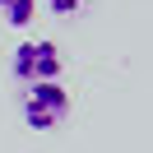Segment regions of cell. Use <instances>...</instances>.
<instances>
[{"label": "cell", "instance_id": "6da1fadb", "mask_svg": "<svg viewBox=\"0 0 153 153\" xmlns=\"http://www.w3.org/2000/svg\"><path fill=\"white\" fill-rule=\"evenodd\" d=\"M10 70H14V79H19L23 88L28 84H51V79H60V70H65V56H60V47L51 37H28V42L14 47Z\"/></svg>", "mask_w": 153, "mask_h": 153}, {"label": "cell", "instance_id": "7a4b0ae2", "mask_svg": "<svg viewBox=\"0 0 153 153\" xmlns=\"http://www.w3.org/2000/svg\"><path fill=\"white\" fill-rule=\"evenodd\" d=\"M70 107H74V102H70L65 84L51 79V84H28L19 111H23V121H28V130H56V125L70 116Z\"/></svg>", "mask_w": 153, "mask_h": 153}, {"label": "cell", "instance_id": "3957f363", "mask_svg": "<svg viewBox=\"0 0 153 153\" xmlns=\"http://www.w3.org/2000/svg\"><path fill=\"white\" fill-rule=\"evenodd\" d=\"M33 14H37V0H0V19L10 28H28Z\"/></svg>", "mask_w": 153, "mask_h": 153}, {"label": "cell", "instance_id": "277c9868", "mask_svg": "<svg viewBox=\"0 0 153 153\" xmlns=\"http://www.w3.org/2000/svg\"><path fill=\"white\" fill-rule=\"evenodd\" d=\"M42 5H47L56 19H74V14L84 10V0H42Z\"/></svg>", "mask_w": 153, "mask_h": 153}]
</instances>
